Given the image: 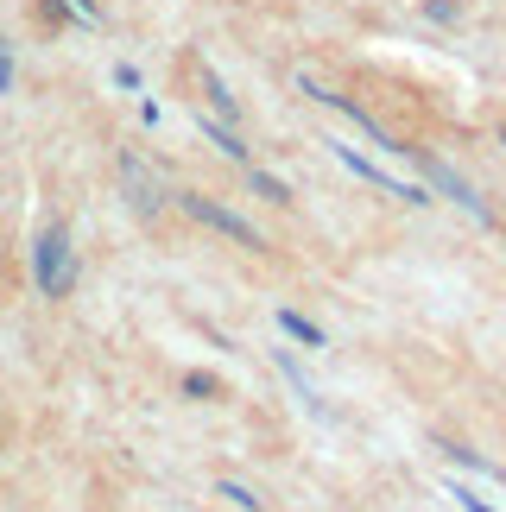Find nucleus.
Returning <instances> with one entry per match:
<instances>
[{
    "mask_svg": "<svg viewBox=\"0 0 506 512\" xmlns=\"http://www.w3.org/2000/svg\"><path fill=\"white\" fill-rule=\"evenodd\" d=\"M418 171L431 177V190H437V196H450V203H462V209L475 215V222H494V209L475 196V184H462V177H456L450 165H443V159H431V152H418Z\"/></svg>",
    "mask_w": 506,
    "mask_h": 512,
    "instance_id": "39448f33",
    "label": "nucleus"
},
{
    "mask_svg": "<svg viewBox=\"0 0 506 512\" xmlns=\"http://www.w3.org/2000/svg\"><path fill=\"white\" fill-rule=\"evenodd\" d=\"M443 456H450V462H462L469 475H488V481H500V468H494V462H481L475 449H462V443H443Z\"/></svg>",
    "mask_w": 506,
    "mask_h": 512,
    "instance_id": "9b49d317",
    "label": "nucleus"
},
{
    "mask_svg": "<svg viewBox=\"0 0 506 512\" xmlns=\"http://www.w3.org/2000/svg\"><path fill=\"white\" fill-rule=\"evenodd\" d=\"M329 152H336V165H342V171H355L361 184H380L386 196H399V203H431V196H424L418 184H405V177H393V171H386L380 159H367V152H355V146H336V140H329Z\"/></svg>",
    "mask_w": 506,
    "mask_h": 512,
    "instance_id": "f03ea898",
    "label": "nucleus"
},
{
    "mask_svg": "<svg viewBox=\"0 0 506 512\" xmlns=\"http://www.w3.org/2000/svg\"><path fill=\"white\" fill-rule=\"evenodd\" d=\"M121 190H127V203L140 209V215H159L165 209V184L152 177L140 159H121Z\"/></svg>",
    "mask_w": 506,
    "mask_h": 512,
    "instance_id": "423d86ee",
    "label": "nucleus"
},
{
    "mask_svg": "<svg viewBox=\"0 0 506 512\" xmlns=\"http://www.w3.org/2000/svg\"><path fill=\"white\" fill-rule=\"evenodd\" d=\"M298 89L310 95V102H323V108H336V114H342V121H355V133H367V140H374L380 152H405V146H393V140H386V127H380V121H374V114H367L361 102H348V95H336V89H323V83H317V76H298Z\"/></svg>",
    "mask_w": 506,
    "mask_h": 512,
    "instance_id": "7ed1b4c3",
    "label": "nucleus"
},
{
    "mask_svg": "<svg viewBox=\"0 0 506 512\" xmlns=\"http://www.w3.org/2000/svg\"><path fill=\"white\" fill-rule=\"evenodd\" d=\"M279 329H285V336H291V342H304V348H323V329H317V323H310V317H304V310H279Z\"/></svg>",
    "mask_w": 506,
    "mask_h": 512,
    "instance_id": "1a4fd4ad",
    "label": "nucleus"
},
{
    "mask_svg": "<svg viewBox=\"0 0 506 512\" xmlns=\"http://www.w3.org/2000/svg\"><path fill=\"white\" fill-rule=\"evenodd\" d=\"M203 95H209V114H216V121H235V114H241L235 89H228V83H222L216 70H203Z\"/></svg>",
    "mask_w": 506,
    "mask_h": 512,
    "instance_id": "6e6552de",
    "label": "nucleus"
},
{
    "mask_svg": "<svg viewBox=\"0 0 506 512\" xmlns=\"http://www.w3.org/2000/svg\"><path fill=\"white\" fill-rule=\"evenodd\" d=\"M13 89V51H0V95Z\"/></svg>",
    "mask_w": 506,
    "mask_h": 512,
    "instance_id": "4468645a",
    "label": "nucleus"
},
{
    "mask_svg": "<svg viewBox=\"0 0 506 512\" xmlns=\"http://www.w3.org/2000/svg\"><path fill=\"white\" fill-rule=\"evenodd\" d=\"M197 127H203V140H209V146H222V152H228V159L253 165V159H247V146H241V133L228 127V121H216V114H197Z\"/></svg>",
    "mask_w": 506,
    "mask_h": 512,
    "instance_id": "0eeeda50",
    "label": "nucleus"
},
{
    "mask_svg": "<svg viewBox=\"0 0 506 512\" xmlns=\"http://www.w3.org/2000/svg\"><path fill=\"white\" fill-rule=\"evenodd\" d=\"M222 500H235L241 512H260V494H247L241 481H222Z\"/></svg>",
    "mask_w": 506,
    "mask_h": 512,
    "instance_id": "f8f14e48",
    "label": "nucleus"
},
{
    "mask_svg": "<svg viewBox=\"0 0 506 512\" xmlns=\"http://www.w3.org/2000/svg\"><path fill=\"white\" fill-rule=\"evenodd\" d=\"M450 500H456L462 512H500V506H488L481 494H469V487H456V481H450Z\"/></svg>",
    "mask_w": 506,
    "mask_h": 512,
    "instance_id": "ddd939ff",
    "label": "nucleus"
},
{
    "mask_svg": "<svg viewBox=\"0 0 506 512\" xmlns=\"http://www.w3.org/2000/svg\"><path fill=\"white\" fill-rule=\"evenodd\" d=\"M247 177H253V196H266V203H291V184L285 177H272V171H260V165H247Z\"/></svg>",
    "mask_w": 506,
    "mask_h": 512,
    "instance_id": "9d476101",
    "label": "nucleus"
},
{
    "mask_svg": "<svg viewBox=\"0 0 506 512\" xmlns=\"http://www.w3.org/2000/svg\"><path fill=\"white\" fill-rule=\"evenodd\" d=\"M32 279H38L45 298H70V285H76V253H70V234L57 222L38 234V247H32Z\"/></svg>",
    "mask_w": 506,
    "mask_h": 512,
    "instance_id": "f257e3e1",
    "label": "nucleus"
},
{
    "mask_svg": "<svg viewBox=\"0 0 506 512\" xmlns=\"http://www.w3.org/2000/svg\"><path fill=\"white\" fill-rule=\"evenodd\" d=\"M184 215H190V222H203V228H216V234H228V241H235V247H253V253L266 247L260 234H253V222H241L235 209L209 203V196H184Z\"/></svg>",
    "mask_w": 506,
    "mask_h": 512,
    "instance_id": "20e7f679",
    "label": "nucleus"
}]
</instances>
